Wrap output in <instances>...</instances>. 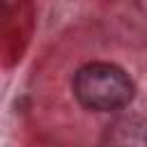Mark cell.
Returning <instances> with one entry per match:
<instances>
[{
  "label": "cell",
  "mask_w": 147,
  "mask_h": 147,
  "mask_svg": "<svg viewBox=\"0 0 147 147\" xmlns=\"http://www.w3.org/2000/svg\"><path fill=\"white\" fill-rule=\"evenodd\" d=\"M133 80L124 69L110 62H92L78 69L74 78L76 99L90 110H117L133 99Z\"/></svg>",
  "instance_id": "6da1fadb"
}]
</instances>
